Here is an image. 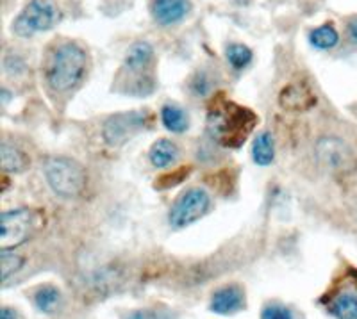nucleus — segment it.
<instances>
[{"label":"nucleus","mask_w":357,"mask_h":319,"mask_svg":"<svg viewBox=\"0 0 357 319\" xmlns=\"http://www.w3.org/2000/svg\"><path fill=\"white\" fill-rule=\"evenodd\" d=\"M256 123V114L234 102L215 104L207 114V129L213 139L229 148H238L243 145Z\"/></svg>","instance_id":"nucleus-1"},{"label":"nucleus","mask_w":357,"mask_h":319,"mask_svg":"<svg viewBox=\"0 0 357 319\" xmlns=\"http://www.w3.org/2000/svg\"><path fill=\"white\" fill-rule=\"evenodd\" d=\"M86 70V54L75 43H66L54 52L47 79L56 91H68L81 82Z\"/></svg>","instance_id":"nucleus-2"},{"label":"nucleus","mask_w":357,"mask_h":319,"mask_svg":"<svg viewBox=\"0 0 357 319\" xmlns=\"http://www.w3.org/2000/svg\"><path fill=\"white\" fill-rule=\"evenodd\" d=\"M45 177L54 193L65 199L79 196L86 186L84 170L70 159H50L45 166Z\"/></svg>","instance_id":"nucleus-3"},{"label":"nucleus","mask_w":357,"mask_h":319,"mask_svg":"<svg viewBox=\"0 0 357 319\" xmlns=\"http://www.w3.org/2000/svg\"><path fill=\"white\" fill-rule=\"evenodd\" d=\"M59 9L52 0H33L24 8L18 18L13 22V33L20 38L49 31L59 22Z\"/></svg>","instance_id":"nucleus-4"},{"label":"nucleus","mask_w":357,"mask_h":319,"mask_svg":"<svg viewBox=\"0 0 357 319\" xmlns=\"http://www.w3.org/2000/svg\"><path fill=\"white\" fill-rule=\"evenodd\" d=\"M38 212L29 209L8 210L0 216V248L11 250L27 241L38 228Z\"/></svg>","instance_id":"nucleus-5"},{"label":"nucleus","mask_w":357,"mask_h":319,"mask_svg":"<svg viewBox=\"0 0 357 319\" xmlns=\"http://www.w3.org/2000/svg\"><path fill=\"white\" fill-rule=\"evenodd\" d=\"M209 209V196L204 189H190L175 202L170 210V223L175 228L191 225L193 221L202 218Z\"/></svg>","instance_id":"nucleus-6"},{"label":"nucleus","mask_w":357,"mask_h":319,"mask_svg":"<svg viewBox=\"0 0 357 319\" xmlns=\"http://www.w3.org/2000/svg\"><path fill=\"white\" fill-rule=\"evenodd\" d=\"M146 113L142 111H132V113H123L111 116L104 123V139L107 145L120 146L134 136V134L142 130L146 123Z\"/></svg>","instance_id":"nucleus-7"},{"label":"nucleus","mask_w":357,"mask_h":319,"mask_svg":"<svg viewBox=\"0 0 357 319\" xmlns=\"http://www.w3.org/2000/svg\"><path fill=\"white\" fill-rule=\"evenodd\" d=\"M318 157L325 166H329L331 170H349L354 164L352 152L349 146L341 139L336 138H324L318 141L317 146Z\"/></svg>","instance_id":"nucleus-8"},{"label":"nucleus","mask_w":357,"mask_h":319,"mask_svg":"<svg viewBox=\"0 0 357 319\" xmlns=\"http://www.w3.org/2000/svg\"><path fill=\"white\" fill-rule=\"evenodd\" d=\"M190 9V0H154L152 15L161 25H172L183 20Z\"/></svg>","instance_id":"nucleus-9"},{"label":"nucleus","mask_w":357,"mask_h":319,"mask_svg":"<svg viewBox=\"0 0 357 319\" xmlns=\"http://www.w3.org/2000/svg\"><path fill=\"white\" fill-rule=\"evenodd\" d=\"M245 307V296L240 287H222L213 295L211 311L216 314H234Z\"/></svg>","instance_id":"nucleus-10"},{"label":"nucleus","mask_w":357,"mask_h":319,"mask_svg":"<svg viewBox=\"0 0 357 319\" xmlns=\"http://www.w3.org/2000/svg\"><path fill=\"white\" fill-rule=\"evenodd\" d=\"M154 59V49L146 41H138L130 47L126 57V68L130 72H142Z\"/></svg>","instance_id":"nucleus-11"},{"label":"nucleus","mask_w":357,"mask_h":319,"mask_svg":"<svg viewBox=\"0 0 357 319\" xmlns=\"http://www.w3.org/2000/svg\"><path fill=\"white\" fill-rule=\"evenodd\" d=\"M329 312L337 319H357V296L352 293H340L331 299Z\"/></svg>","instance_id":"nucleus-12"},{"label":"nucleus","mask_w":357,"mask_h":319,"mask_svg":"<svg viewBox=\"0 0 357 319\" xmlns=\"http://www.w3.org/2000/svg\"><path fill=\"white\" fill-rule=\"evenodd\" d=\"M27 157H25L24 152L17 148V146H11L8 143L0 146V164H2V170L9 171V173H17V171L25 170L27 166Z\"/></svg>","instance_id":"nucleus-13"},{"label":"nucleus","mask_w":357,"mask_h":319,"mask_svg":"<svg viewBox=\"0 0 357 319\" xmlns=\"http://www.w3.org/2000/svg\"><path fill=\"white\" fill-rule=\"evenodd\" d=\"M280 102L288 109H305L314 100H312L309 89L302 88V86H289L280 93Z\"/></svg>","instance_id":"nucleus-14"},{"label":"nucleus","mask_w":357,"mask_h":319,"mask_svg":"<svg viewBox=\"0 0 357 319\" xmlns=\"http://www.w3.org/2000/svg\"><path fill=\"white\" fill-rule=\"evenodd\" d=\"M177 146L170 139H159L151 148V162L155 168H167L177 159Z\"/></svg>","instance_id":"nucleus-15"},{"label":"nucleus","mask_w":357,"mask_h":319,"mask_svg":"<svg viewBox=\"0 0 357 319\" xmlns=\"http://www.w3.org/2000/svg\"><path fill=\"white\" fill-rule=\"evenodd\" d=\"M252 157L259 166L272 164L275 157V146H273V138L268 132H261L252 146Z\"/></svg>","instance_id":"nucleus-16"},{"label":"nucleus","mask_w":357,"mask_h":319,"mask_svg":"<svg viewBox=\"0 0 357 319\" xmlns=\"http://www.w3.org/2000/svg\"><path fill=\"white\" fill-rule=\"evenodd\" d=\"M161 120L165 127L175 134H181L188 129V114L174 104H168L162 107Z\"/></svg>","instance_id":"nucleus-17"},{"label":"nucleus","mask_w":357,"mask_h":319,"mask_svg":"<svg viewBox=\"0 0 357 319\" xmlns=\"http://www.w3.org/2000/svg\"><path fill=\"white\" fill-rule=\"evenodd\" d=\"M337 40H340V36H337L336 29L329 24L312 29L311 34H309V41H311L312 47L320 50L333 49V47L337 45Z\"/></svg>","instance_id":"nucleus-18"},{"label":"nucleus","mask_w":357,"mask_h":319,"mask_svg":"<svg viewBox=\"0 0 357 319\" xmlns=\"http://www.w3.org/2000/svg\"><path fill=\"white\" fill-rule=\"evenodd\" d=\"M227 61L229 65L236 70H241L245 66L250 65L252 61V50L248 49L247 45H240V43H234V45H229L227 47Z\"/></svg>","instance_id":"nucleus-19"},{"label":"nucleus","mask_w":357,"mask_h":319,"mask_svg":"<svg viewBox=\"0 0 357 319\" xmlns=\"http://www.w3.org/2000/svg\"><path fill=\"white\" fill-rule=\"evenodd\" d=\"M59 298L61 296H59V291L56 287H41L40 291L34 295V303L41 312H52L57 307Z\"/></svg>","instance_id":"nucleus-20"},{"label":"nucleus","mask_w":357,"mask_h":319,"mask_svg":"<svg viewBox=\"0 0 357 319\" xmlns=\"http://www.w3.org/2000/svg\"><path fill=\"white\" fill-rule=\"evenodd\" d=\"M24 266V259L17 254H9V250H2L0 254V267H2V282H8L20 267Z\"/></svg>","instance_id":"nucleus-21"},{"label":"nucleus","mask_w":357,"mask_h":319,"mask_svg":"<svg viewBox=\"0 0 357 319\" xmlns=\"http://www.w3.org/2000/svg\"><path fill=\"white\" fill-rule=\"evenodd\" d=\"M261 319H293V312L286 305L270 303L261 312Z\"/></svg>","instance_id":"nucleus-22"},{"label":"nucleus","mask_w":357,"mask_h":319,"mask_svg":"<svg viewBox=\"0 0 357 319\" xmlns=\"http://www.w3.org/2000/svg\"><path fill=\"white\" fill-rule=\"evenodd\" d=\"M127 319H174V316L165 309H143L127 316Z\"/></svg>","instance_id":"nucleus-23"},{"label":"nucleus","mask_w":357,"mask_h":319,"mask_svg":"<svg viewBox=\"0 0 357 319\" xmlns=\"http://www.w3.org/2000/svg\"><path fill=\"white\" fill-rule=\"evenodd\" d=\"M191 89L193 93L199 95V97H206L209 91H211V81L207 77L206 73H197L193 81H191Z\"/></svg>","instance_id":"nucleus-24"},{"label":"nucleus","mask_w":357,"mask_h":319,"mask_svg":"<svg viewBox=\"0 0 357 319\" xmlns=\"http://www.w3.org/2000/svg\"><path fill=\"white\" fill-rule=\"evenodd\" d=\"M347 31H349L350 40H352L354 43H357V17L352 18V20L349 22V25H347Z\"/></svg>","instance_id":"nucleus-25"},{"label":"nucleus","mask_w":357,"mask_h":319,"mask_svg":"<svg viewBox=\"0 0 357 319\" xmlns=\"http://www.w3.org/2000/svg\"><path fill=\"white\" fill-rule=\"evenodd\" d=\"M0 319H17V314L11 311V309L4 307L0 311Z\"/></svg>","instance_id":"nucleus-26"}]
</instances>
